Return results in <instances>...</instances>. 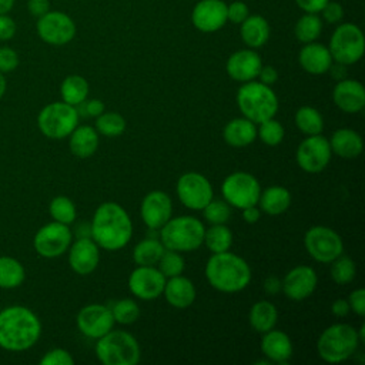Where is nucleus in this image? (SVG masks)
<instances>
[{"instance_id": "052dcab7", "label": "nucleus", "mask_w": 365, "mask_h": 365, "mask_svg": "<svg viewBox=\"0 0 365 365\" xmlns=\"http://www.w3.org/2000/svg\"><path fill=\"white\" fill-rule=\"evenodd\" d=\"M264 289L268 292V294H277L281 291V281L278 277H274V275H269L268 278H265L264 281Z\"/></svg>"}, {"instance_id": "37998d69", "label": "nucleus", "mask_w": 365, "mask_h": 365, "mask_svg": "<svg viewBox=\"0 0 365 365\" xmlns=\"http://www.w3.org/2000/svg\"><path fill=\"white\" fill-rule=\"evenodd\" d=\"M157 265L165 278L181 275L185 268L182 255L178 251H173V250H167V248L164 250Z\"/></svg>"}, {"instance_id": "0e129e2a", "label": "nucleus", "mask_w": 365, "mask_h": 365, "mask_svg": "<svg viewBox=\"0 0 365 365\" xmlns=\"http://www.w3.org/2000/svg\"><path fill=\"white\" fill-rule=\"evenodd\" d=\"M6 90H7V80L4 73L0 71V98L6 94Z\"/></svg>"}, {"instance_id": "c756f323", "label": "nucleus", "mask_w": 365, "mask_h": 365, "mask_svg": "<svg viewBox=\"0 0 365 365\" xmlns=\"http://www.w3.org/2000/svg\"><path fill=\"white\" fill-rule=\"evenodd\" d=\"M68 137L70 151L77 158L91 157L98 147V133L91 125H77Z\"/></svg>"}, {"instance_id": "49530a36", "label": "nucleus", "mask_w": 365, "mask_h": 365, "mask_svg": "<svg viewBox=\"0 0 365 365\" xmlns=\"http://www.w3.org/2000/svg\"><path fill=\"white\" fill-rule=\"evenodd\" d=\"M74 358L64 348H53L40 359V365H73Z\"/></svg>"}, {"instance_id": "473e14b6", "label": "nucleus", "mask_w": 365, "mask_h": 365, "mask_svg": "<svg viewBox=\"0 0 365 365\" xmlns=\"http://www.w3.org/2000/svg\"><path fill=\"white\" fill-rule=\"evenodd\" d=\"M26 269L23 264L14 257H0V288L13 289L23 284Z\"/></svg>"}, {"instance_id": "680f3d73", "label": "nucleus", "mask_w": 365, "mask_h": 365, "mask_svg": "<svg viewBox=\"0 0 365 365\" xmlns=\"http://www.w3.org/2000/svg\"><path fill=\"white\" fill-rule=\"evenodd\" d=\"M345 67H346V66L334 61V63L331 64V67H329L328 71H331V74H332L336 80H342V78H345V73H346V71H345Z\"/></svg>"}, {"instance_id": "aec40b11", "label": "nucleus", "mask_w": 365, "mask_h": 365, "mask_svg": "<svg viewBox=\"0 0 365 365\" xmlns=\"http://www.w3.org/2000/svg\"><path fill=\"white\" fill-rule=\"evenodd\" d=\"M140 214L150 230H160L173 214V202L167 192L154 190L145 194L141 201Z\"/></svg>"}, {"instance_id": "a18cd8bd", "label": "nucleus", "mask_w": 365, "mask_h": 365, "mask_svg": "<svg viewBox=\"0 0 365 365\" xmlns=\"http://www.w3.org/2000/svg\"><path fill=\"white\" fill-rule=\"evenodd\" d=\"M201 211L210 224H225L231 217V205L225 200L212 198Z\"/></svg>"}, {"instance_id": "6e6552de", "label": "nucleus", "mask_w": 365, "mask_h": 365, "mask_svg": "<svg viewBox=\"0 0 365 365\" xmlns=\"http://www.w3.org/2000/svg\"><path fill=\"white\" fill-rule=\"evenodd\" d=\"M80 114L77 107L64 101H54L44 106L37 115V127L41 134L51 140H63L78 125Z\"/></svg>"}, {"instance_id": "8fccbe9b", "label": "nucleus", "mask_w": 365, "mask_h": 365, "mask_svg": "<svg viewBox=\"0 0 365 365\" xmlns=\"http://www.w3.org/2000/svg\"><path fill=\"white\" fill-rule=\"evenodd\" d=\"M322 19V21H327L329 24H336L342 20L344 17V9L338 1L329 0L318 13Z\"/></svg>"}, {"instance_id": "c03bdc74", "label": "nucleus", "mask_w": 365, "mask_h": 365, "mask_svg": "<svg viewBox=\"0 0 365 365\" xmlns=\"http://www.w3.org/2000/svg\"><path fill=\"white\" fill-rule=\"evenodd\" d=\"M110 309L113 312L114 321L123 325H130L135 322L140 317V307L134 299H130V298L117 301Z\"/></svg>"}, {"instance_id": "0eeeda50", "label": "nucleus", "mask_w": 365, "mask_h": 365, "mask_svg": "<svg viewBox=\"0 0 365 365\" xmlns=\"http://www.w3.org/2000/svg\"><path fill=\"white\" fill-rule=\"evenodd\" d=\"M96 355L104 365H135L141 351L137 339L121 329H111L97 339Z\"/></svg>"}, {"instance_id": "c9c22d12", "label": "nucleus", "mask_w": 365, "mask_h": 365, "mask_svg": "<svg viewBox=\"0 0 365 365\" xmlns=\"http://www.w3.org/2000/svg\"><path fill=\"white\" fill-rule=\"evenodd\" d=\"M165 247L155 238L141 240L133 250V259L137 265H157Z\"/></svg>"}, {"instance_id": "5fc2aeb1", "label": "nucleus", "mask_w": 365, "mask_h": 365, "mask_svg": "<svg viewBox=\"0 0 365 365\" xmlns=\"http://www.w3.org/2000/svg\"><path fill=\"white\" fill-rule=\"evenodd\" d=\"M29 13L38 19L50 10V0H27Z\"/></svg>"}, {"instance_id": "de8ad7c7", "label": "nucleus", "mask_w": 365, "mask_h": 365, "mask_svg": "<svg viewBox=\"0 0 365 365\" xmlns=\"http://www.w3.org/2000/svg\"><path fill=\"white\" fill-rule=\"evenodd\" d=\"M250 16V9L245 1L235 0L227 4V20L234 24H241Z\"/></svg>"}, {"instance_id": "6e6d98bb", "label": "nucleus", "mask_w": 365, "mask_h": 365, "mask_svg": "<svg viewBox=\"0 0 365 365\" xmlns=\"http://www.w3.org/2000/svg\"><path fill=\"white\" fill-rule=\"evenodd\" d=\"M304 13H319L329 0H294Z\"/></svg>"}, {"instance_id": "c85d7f7f", "label": "nucleus", "mask_w": 365, "mask_h": 365, "mask_svg": "<svg viewBox=\"0 0 365 365\" xmlns=\"http://www.w3.org/2000/svg\"><path fill=\"white\" fill-rule=\"evenodd\" d=\"M329 141L331 151L342 158H355L362 153V137L351 128H338Z\"/></svg>"}, {"instance_id": "423d86ee", "label": "nucleus", "mask_w": 365, "mask_h": 365, "mask_svg": "<svg viewBox=\"0 0 365 365\" xmlns=\"http://www.w3.org/2000/svg\"><path fill=\"white\" fill-rule=\"evenodd\" d=\"M361 344L358 331L349 324H332L322 331L317 341L318 355L329 364L351 358Z\"/></svg>"}, {"instance_id": "39448f33", "label": "nucleus", "mask_w": 365, "mask_h": 365, "mask_svg": "<svg viewBox=\"0 0 365 365\" xmlns=\"http://www.w3.org/2000/svg\"><path fill=\"white\" fill-rule=\"evenodd\" d=\"M205 227L191 215H180L170 218L160 228V240L167 250L178 252H190L202 245Z\"/></svg>"}, {"instance_id": "ea45409f", "label": "nucleus", "mask_w": 365, "mask_h": 365, "mask_svg": "<svg viewBox=\"0 0 365 365\" xmlns=\"http://www.w3.org/2000/svg\"><path fill=\"white\" fill-rule=\"evenodd\" d=\"M48 212L53 221H57L66 225H70L77 217V210L74 202L64 195H57L50 201Z\"/></svg>"}, {"instance_id": "20e7f679", "label": "nucleus", "mask_w": 365, "mask_h": 365, "mask_svg": "<svg viewBox=\"0 0 365 365\" xmlns=\"http://www.w3.org/2000/svg\"><path fill=\"white\" fill-rule=\"evenodd\" d=\"M237 106L245 118L259 124L277 114L278 97L269 86L251 80L238 88Z\"/></svg>"}, {"instance_id": "7c9ffc66", "label": "nucleus", "mask_w": 365, "mask_h": 365, "mask_svg": "<svg viewBox=\"0 0 365 365\" xmlns=\"http://www.w3.org/2000/svg\"><path fill=\"white\" fill-rule=\"evenodd\" d=\"M257 205L268 215H279L291 205V194L285 187L272 185L261 191Z\"/></svg>"}, {"instance_id": "a19ab883", "label": "nucleus", "mask_w": 365, "mask_h": 365, "mask_svg": "<svg viewBox=\"0 0 365 365\" xmlns=\"http://www.w3.org/2000/svg\"><path fill=\"white\" fill-rule=\"evenodd\" d=\"M355 262L346 255L341 254L334 261H331V278L338 285L349 284L355 278Z\"/></svg>"}, {"instance_id": "79ce46f5", "label": "nucleus", "mask_w": 365, "mask_h": 365, "mask_svg": "<svg viewBox=\"0 0 365 365\" xmlns=\"http://www.w3.org/2000/svg\"><path fill=\"white\" fill-rule=\"evenodd\" d=\"M257 128V137L267 145H278L285 135V130L279 121H277L274 117L268 118L258 124Z\"/></svg>"}, {"instance_id": "ddd939ff", "label": "nucleus", "mask_w": 365, "mask_h": 365, "mask_svg": "<svg viewBox=\"0 0 365 365\" xmlns=\"http://www.w3.org/2000/svg\"><path fill=\"white\" fill-rule=\"evenodd\" d=\"M73 242V232L68 225L51 221L37 230L33 238L34 251L43 258L63 255Z\"/></svg>"}, {"instance_id": "7ed1b4c3", "label": "nucleus", "mask_w": 365, "mask_h": 365, "mask_svg": "<svg viewBox=\"0 0 365 365\" xmlns=\"http://www.w3.org/2000/svg\"><path fill=\"white\" fill-rule=\"evenodd\" d=\"M205 277L214 289L232 294L247 288L251 281V268L240 255L224 251L208 258Z\"/></svg>"}, {"instance_id": "f704fd0d", "label": "nucleus", "mask_w": 365, "mask_h": 365, "mask_svg": "<svg viewBox=\"0 0 365 365\" xmlns=\"http://www.w3.org/2000/svg\"><path fill=\"white\" fill-rule=\"evenodd\" d=\"M324 21L318 13H304L295 23L294 34L301 43L315 41L322 33Z\"/></svg>"}, {"instance_id": "9d476101", "label": "nucleus", "mask_w": 365, "mask_h": 365, "mask_svg": "<svg viewBox=\"0 0 365 365\" xmlns=\"http://www.w3.org/2000/svg\"><path fill=\"white\" fill-rule=\"evenodd\" d=\"M224 200L235 208H245L258 204L261 194V185L258 180L245 171L231 173L221 185Z\"/></svg>"}, {"instance_id": "603ef678", "label": "nucleus", "mask_w": 365, "mask_h": 365, "mask_svg": "<svg viewBox=\"0 0 365 365\" xmlns=\"http://www.w3.org/2000/svg\"><path fill=\"white\" fill-rule=\"evenodd\" d=\"M17 33V24L11 16L0 14V41L11 40Z\"/></svg>"}, {"instance_id": "f257e3e1", "label": "nucleus", "mask_w": 365, "mask_h": 365, "mask_svg": "<svg viewBox=\"0 0 365 365\" xmlns=\"http://www.w3.org/2000/svg\"><path fill=\"white\" fill-rule=\"evenodd\" d=\"M41 335L38 317L24 305H10L0 311V348L10 352L27 351Z\"/></svg>"}, {"instance_id": "13d9d810", "label": "nucleus", "mask_w": 365, "mask_h": 365, "mask_svg": "<svg viewBox=\"0 0 365 365\" xmlns=\"http://www.w3.org/2000/svg\"><path fill=\"white\" fill-rule=\"evenodd\" d=\"M331 311H332V314H334L335 317H346L348 312L351 311V308H349V304H348L346 299L338 298V299H335V301L332 302Z\"/></svg>"}, {"instance_id": "58836bf2", "label": "nucleus", "mask_w": 365, "mask_h": 365, "mask_svg": "<svg viewBox=\"0 0 365 365\" xmlns=\"http://www.w3.org/2000/svg\"><path fill=\"white\" fill-rule=\"evenodd\" d=\"M125 125L124 117L114 111H103L96 117V130L106 137L121 135L125 131Z\"/></svg>"}, {"instance_id": "6ab92c4d", "label": "nucleus", "mask_w": 365, "mask_h": 365, "mask_svg": "<svg viewBox=\"0 0 365 365\" xmlns=\"http://www.w3.org/2000/svg\"><path fill=\"white\" fill-rule=\"evenodd\" d=\"M318 277L312 267L298 265L287 272L281 281V289L292 301L307 299L317 288Z\"/></svg>"}, {"instance_id": "4be33fe9", "label": "nucleus", "mask_w": 365, "mask_h": 365, "mask_svg": "<svg viewBox=\"0 0 365 365\" xmlns=\"http://www.w3.org/2000/svg\"><path fill=\"white\" fill-rule=\"evenodd\" d=\"M261 67H262V60L254 48H242V50L234 51L228 57L225 64V70L228 76L238 83H247V81L255 80Z\"/></svg>"}, {"instance_id": "69168bd1", "label": "nucleus", "mask_w": 365, "mask_h": 365, "mask_svg": "<svg viewBox=\"0 0 365 365\" xmlns=\"http://www.w3.org/2000/svg\"><path fill=\"white\" fill-rule=\"evenodd\" d=\"M358 336H359V341L362 342V341H364V336H365V325H364V324L361 325V328H359V331H358Z\"/></svg>"}, {"instance_id": "dca6fc26", "label": "nucleus", "mask_w": 365, "mask_h": 365, "mask_svg": "<svg viewBox=\"0 0 365 365\" xmlns=\"http://www.w3.org/2000/svg\"><path fill=\"white\" fill-rule=\"evenodd\" d=\"M165 277L154 265H137L128 277V288L143 301L157 299L164 289Z\"/></svg>"}, {"instance_id": "cd10ccee", "label": "nucleus", "mask_w": 365, "mask_h": 365, "mask_svg": "<svg viewBox=\"0 0 365 365\" xmlns=\"http://www.w3.org/2000/svg\"><path fill=\"white\" fill-rule=\"evenodd\" d=\"M224 141L235 148L247 147L257 138L255 123L242 117L228 121L222 130Z\"/></svg>"}, {"instance_id": "1a4fd4ad", "label": "nucleus", "mask_w": 365, "mask_h": 365, "mask_svg": "<svg viewBox=\"0 0 365 365\" xmlns=\"http://www.w3.org/2000/svg\"><path fill=\"white\" fill-rule=\"evenodd\" d=\"M328 50L334 61L351 66L359 61L365 51V37L362 30L354 23H341L334 30Z\"/></svg>"}, {"instance_id": "4468645a", "label": "nucleus", "mask_w": 365, "mask_h": 365, "mask_svg": "<svg viewBox=\"0 0 365 365\" xmlns=\"http://www.w3.org/2000/svg\"><path fill=\"white\" fill-rule=\"evenodd\" d=\"M177 195L182 205L200 211L212 200V185L208 178L200 173L188 171L177 181Z\"/></svg>"}, {"instance_id": "f8f14e48", "label": "nucleus", "mask_w": 365, "mask_h": 365, "mask_svg": "<svg viewBox=\"0 0 365 365\" xmlns=\"http://www.w3.org/2000/svg\"><path fill=\"white\" fill-rule=\"evenodd\" d=\"M36 31L44 43L50 46H64L74 38L77 29L74 20L67 13L48 10L37 19Z\"/></svg>"}, {"instance_id": "09e8293b", "label": "nucleus", "mask_w": 365, "mask_h": 365, "mask_svg": "<svg viewBox=\"0 0 365 365\" xmlns=\"http://www.w3.org/2000/svg\"><path fill=\"white\" fill-rule=\"evenodd\" d=\"M19 54L14 48L9 46H1L0 47V71L7 74L11 73L13 70L17 68L19 66Z\"/></svg>"}, {"instance_id": "bf43d9fd", "label": "nucleus", "mask_w": 365, "mask_h": 365, "mask_svg": "<svg viewBox=\"0 0 365 365\" xmlns=\"http://www.w3.org/2000/svg\"><path fill=\"white\" fill-rule=\"evenodd\" d=\"M259 217H261V210L257 205H251V207L242 208V218L248 224L257 222L259 220Z\"/></svg>"}, {"instance_id": "a211bd4d", "label": "nucleus", "mask_w": 365, "mask_h": 365, "mask_svg": "<svg viewBox=\"0 0 365 365\" xmlns=\"http://www.w3.org/2000/svg\"><path fill=\"white\" fill-rule=\"evenodd\" d=\"M191 21L201 33L221 30L228 21L227 3L224 0H200L191 11Z\"/></svg>"}, {"instance_id": "bb28decb", "label": "nucleus", "mask_w": 365, "mask_h": 365, "mask_svg": "<svg viewBox=\"0 0 365 365\" xmlns=\"http://www.w3.org/2000/svg\"><path fill=\"white\" fill-rule=\"evenodd\" d=\"M271 34L269 23L261 14H251L240 24V36L248 48L262 47Z\"/></svg>"}, {"instance_id": "f03ea898", "label": "nucleus", "mask_w": 365, "mask_h": 365, "mask_svg": "<svg viewBox=\"0 0 365 365\" xmlns=\"http://www.w3.org/2000/svg\"><path fill=\"white\" fill-rule=\"evenodd\" d=\"M131 218L120 204L107 201L97 207L90 224V237L100 248L117 251L131 240Z\"/></svg>"}, {"instance_id": "2f4dec72", "label": "nucleus", "mask_w": 365, "mask_h": 365, "mask_svg": "<svg viewBox=\"0 0 365 365\" xmlns=\"http://www.w3.org/2000/svg\"><path fill=\"white\" fill-rule=\"evenodd\" d=\"M277 319H278V312L275 305L265 299L255 302L251 307L248 314L250 325L259 334H264L272 329L277 324Z\"/></svg>"}, {"instance_id": "b1692460", "label": "nucleus", "mask_w": 365, "mask_h": 365, "mask_svg": "<svg viewBox=\"0 0 365 365\" xmlns=\"http://www.w3.org/2000/svg\"><path fill=\"white\" fill-rule=\"evenodd\" d=\"M298 61L304 71L314 76L328 73L331 64L334 63L328 47L317 41L305 43L302 46L298 54Z\"/></svg>"}, {"instance_id": "f3484780", "label": "nucleus", "mask_w": 365, "mask_h": 365, "mask_svg": "<svg viewBox=\"0 0 365 365\" xmlns=\"http://www.w3.org/2000/svg\"><path fill=\"white\" fill-rule=\"evenodd\" d=\"M114 317L108 307L101 304H88L83 307L76 318V324L78 331L88 336L98 339L104 334L113 329Z\"/></svg>"}, {"instance_id": "864d4df0", "label": "nucleus", "mask_w": 365, "mask_h": 365, "mask_svg": "<svg viewBox=\"0 0 365 365\" xmlns=\"http://www.w3.org/2000/svg\"><path fill=\"white\" fill-rule=\"evenodd\" d=\"M348 304L349 308L359 317L365 315V289L364 288H358L354 289L349 297H348Z\"/></svg>"}, {"instance_id": "4c0bfd02", "label": "nucleus", "mask_w": 365, "mask_h": 365, "mask_svg": "<svg viewBox=\"0 0 365 365\" xmlns=\"http://www.w3.org/2000/svg\"><path fill=\"white\" fill-rule=\"evenodd\" d=\"M295 124L307 135L321 134L324 128V118L321 113L309 106H302L295 113Z\"/></svg>"}, {"instance_id": "2eb2a0df", "label": "nucleus", "mask_w": 365, "mask_h": 365, "mask_svg": "<svg viewBox=\"0 0 365 365\" xmlns=\"http://www.w3.org/2000/svg\"><path fill=\"white\" fill-rule=\"evenodd\" d=\"M329 141L321 134L308 135L297 148V163L299 168L308 174L321 173L331 161Z\"/></svg>"}, {"instance_id": "5701e85b", "label": "nucleus", "mask_w": 365, "mask_h": 365, "mask_svg": "<svg viewBox=\"0 0 365 365\" xmlns=\"http://www.w3.org/2000/svg\"><path fill=\"white\" fill-rule=\"evenodd\" d=\"M332 100L335 106L344 113H359L365 107V88L358 80H338L332 91Z\"/></svg>"}, {"instance_id": "a878e982", "label": "nucleus", "mask_w": 365, "mask_h": 365, "mask_svg": "<svg viewBox=\"0 0 365 365\" xmlns=\"http://www.w3.org/2000/svg\"><path fill=\"white\" fill-rule=\"evenodd\" d=\"M163 294L171 307L184 309V308H188L194 302L195 287L191 282V279H188L182 275H175V277L165 279Z\"/></svg>"}, {"instance_id": "72a5a7b5", "label": "nucleus", "mask_w": 365, "mask_h": 365, "mask_svg": "<svg viewBox=\"0 0 365 365\" xmlns=\"http://www.w3.org/2000/svg\"><path fill=\"white\" fill-rule=\"evenodd\" d=\"M88 83L83 76L70 74L67 76L60 86V94L64 103L71 106H78L83 103L88 96Z\"/></svg>"}, {"instance_id": "4d7b16f0", "label": "nucleus", "mask_w": 365, "mask_h": 365, "mask_svg": "<svg viewBox=\"0 0 365 365\" xmlns=\"http://www.w3.org/2000/svg\"><path fill=\"white\" fill-rule=\"evenodd\" d=\"M257 78H259V81L262 84L271 86V84H274L278 80V71L272 66H262L259 68V73H258Z\"/></svg>"}, {"instance_id": "9b49d317", "label": "nucleus", "mask_w": 365, "mask_h": 365, "mask_svg": "<svg viewBox=\"0 0 365 365\" xmlns=\"http://www.w3.org/2000/svg\"><path fill=\"white\" fill-rule=\"evenodd\" d=\"M304 245L315 261L324 264L334 261L344 251L341 235L325 225L311 227L304 235Z\"/></svg>"}, {"instance_id": "393cba45", "label": "nucleus", "mask_w": 365, "mask_h": 365, "mask_svg": "<svg viewBox=\"0 0 365 365\" xmlns=\"http://www.w3.org/2000/svg\"><path fill=\"white\" fill-rule=\"evenodd\" d=\"M261 351L269 362L288 364L292 356V342L285 332L272 328L262 334Z\"/></svg>"}, {"instance_id": "412c9836", "label": "nucleus", "mask_w": 365, "mask_h": 365, "mask_svg": "<svg viewBox=\"0 0 365 365\" xmlns=\"http://www.w3.org/2000/svg\"><path fill=\"white\" fill-rule=\"evenodd\" d=\"M100 247L91 237H78L68 247V264L78 275L91 274L100 261Z\"/></svg>"}, {"instance_id": "3c124183", "label": "nucleus", "mask_w": 365, "mask_h": 365, "mask_svg": "<svg viewBox=\"0 0 365 365\" xmlns=\"http://www.w3.org/2000/svg\"><path fill=\"white\" fill-rule=\"evenodd\" d=\"M76 107H80V108H77L78 114H83L87 117H97L104 111V104L98 98H91V100L86 98L83 103H80Z\"/></svg>"}, {"instance_id": "e433bc0d", "label": "nucleus", "mask_w": 365, "mask_h": 365, "mask_svg": "<svg viewBox=\"0 0 365 365\" xmlns=\"http://www.w3.org/2000/svg\"><path fill=\"white\" fill-rule=\"evenodd\" d=\"M202 244H205L212 254L228 251L232 244V232L225 224H211L204 232Z\"/></svg>"}, {"instance_id": "e2e57ef3", "label": "nucleus", "mask_w": 365, "mask_h": 365, "mask_svg": "<svg viewBox=\"0 0 365 365\" xmlns=\"http://www.w3.org/2000/svg\"><path fill=\"white\" fill-rule=\"evenodd\" d=\"M16 0H0V14H7L13 9Z\"/></svg>"}]
</instances>
